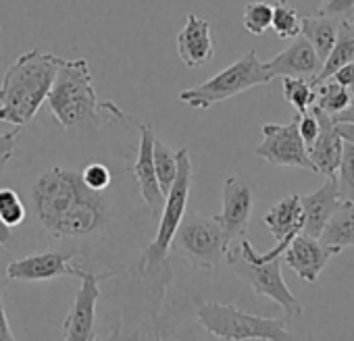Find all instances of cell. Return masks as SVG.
<instances>
[{
	"mask_svg": "<svg viewBox=\"0 0 354 341\" xmlns=\"http://www.w3.org/2000/svg\"><path fill=\"white\" fill-rule=\"evenodd\" d=\"M28 206L34 221L57 242L106 237L115 221L111 194L90 190L80 170L67 166L46 168L34 179Z\"/></svg>",
	"mask_w": 354,
	"mask_h": 341,
	"instance_id": "cell-1",
	"label": "cell"
},
{
	"mask_svg": "<svg viewBox=\"0 0 354 341\" xmlns=\"http://www.w3.org/2000/svg\"><path fill=\"white\" fill-rule=\"evenodd\" d=\"M192 177L194 168L190 160V148H180L177 150V177L171 186V190L165 196L162 211L158 215V227L152 237V242L146 246V250L140 256V273L142 277L154 287V306L160 310L167 287L171 283V242L173 235L182 223L184 213L188 211V200H190V188H192Z\"/></svg>",
	"mask_w": 354,
	"mask_h": 341,
	"instance_id": "cell-2",
	"label": "cell"
},
{
	"mask_svg": "<svg viewBox=\"0 0 354 341\" xmlns=\"http://www.w3.org/2000/svg\"><path fill=\"white\" fill-rule=\"evenodd\" d=\"M55 121L63 129L100 127L106 115L125 121L127 115L113 102H100L94 90L90 63L86 59H63L46 96Z\"/></svg>",
	"mask_w": 354,
	"mask_h": 341,
	"instance_id": "cell-3",
	"label": "cell"
},
{
	"mask_svg": "<svg viewBox=\"0 0 354 341\" xmlns=\"http://www.w3.org/2000/svg\"><path fill=\"white\" fill-rule=\"evenodd\" d=\"M61 61L63 57L38 48L19 55L0 81V121L30 125L46 102Z\"/></svg>",
	"mask_w": 354,
	"mask_h": 341,
	"instance_id": "cell-4",
	"label": "cell"
},
{
	"mask_svg": "<svg viewBox=\"0 0 354 341\" xmlns=\"http://www.w3.org/2000/svg\"><path fill=\"white\" fill-rule=\"evenodd\" d=\"M292 240H279L269 252L261 254L252 248V244L242 237L240 246L227 250L225 262L244 283L252 287L257 295L273 300L286 312V318H296L302 314L300 300L288 289L281 275V256Z\"/></svg>",
	"mask_w": 354,
	"mask_h": 341,
	"instance_id": "cell-5",
	"label": "cell"
},
{
	"mask_svg": "<svg viewBox=\"0 0 354 341\" xmlns=\"http://www.w3.org/2000/svg\"><path fill=\"white\" fill-rule=\"evenodd\" d=\"M230 248L232 240L225 235L217 215L211 217L196 211L184 213L171 242V252L180 254L196 271H215L225 262Z\"/></svg>",
	"mask_w": 354,
	"mask_h": 341,
	"instance_id": "cell-6",
	"label": "cell"
},
{
	"mask_svg": "<svg viewBox=\"0 0 354 341\" xmlns=\"http://www.w3.org/2000/svg\"><path fill=\"white\" fill-rule=\"evenodd\" d=\"M196 318L201 327L217 339H269V341H288L292 333L288 331L281 318H267L240 310L234 304L221 302H203L196 306Z\"/></svg>",
	"mask_w": 354,
	"mask_h": 341,
	"instance_id": "cell-7",
	"label": "cell"
},
{
	"mask_svg": "<svg viewBox=\"0 0 354 341\" xmlns=\"http://www.w3.org/2000/svg\"><path fill=\"white\" fill-rule=\"evenodd\" d=\"M269 81L273 79L269 77L265 63L257 57V50H248L244 57H240L236 63L219 71L215 77L207 79L201 86L180 92V100L190 108L209 110L217 102H225Z\"/></svg>",
	"mask_w": 354,
	"mask_h": 341,
	"instance_id": "cell-8",
	"label": "cell"
},
{
	"mask_svg": "<svg viewBox=\"0 0 354 341\" xmlns=\"http://www.w3.org/2000/svg\"><path fill=\"white\" fill-rule=\"evenodd\" d=\"M261 133L263 142L254 150L259 158L273 166H296L315 173V166L306 154V144L298 131V115L290 123H263Z\"/></svg>",
	"mask_w": 354,
	"mask_h": 341,
	"instance_id": "cell-9",
	"label": "cell"
},
{
	"mask_svg": "<svg viewBox=\"0 0 354 341\" xmlns=\"http://www.w3.org/2000/svg\"><path fill=\"white\" fill-rule=\"evenodd\" d=\"M117 271L92 273L80 269V289L75 293L73 306L63 322V339L71 341H94L96 339V304L102 295L100 283L115 277Z\"/></svg>",
	"mask_w": 354,
	"mask_h": 341,
	"instance_id": "cell-10",
	"label": "cell"
},
{
	"mask_svg": "<svg viewBox=\"0 0 354 341\" xmlns=\"http://www.w3.org/2000/svg\"><path fill=\"white\" fill-rule=\"evenodd\" d=\"M77 256V250H46L28 254L21 258H15L7 264L5 275L9 281L19 283H40V281H53L59 277H77L80 269L71 264V258Z\"/></svg>",
	"mask_w": 354,
	"mask_h": 341,
	"instance_id": "cell-11",
	"label": "cell"
},
{
	"mask_svg": "<svg viewBox=\"0 0 354 341\" xmlns=\"http://www.w3.org/2000/svg\"><path fill=\"white\" fill-rule=\"evenodd\" d=\"M221 215H217L219 223L225 229V235L234 240L246 237L248 223L252 217V206H254V194L246 182H242L238 175H230L223 182V192H221Z\"/></svg>",
	"mask_w": 354,
	"mask_h": 341,
	"instance_id": "cell-12",
	"label": "cell"
},
{
	"mask_svg": "<svg viewBox=\"0 0 354 341\" xmlns=\"http://www.w3.org/2000/svg\"><path fill=\"white\" fill-rule=\"evenodd\" d=\"M335 254H339V250L329 248V246L321 244L319 237H310L300 231L298 235L292 237V242L288 244L281 258L302 281L317 283L323 269Z\"/></svg>",
	"mask_w": 354,
	"mask_h": 341,
	"instance_id": "cell-13",
	"label": "cell"
},
{
	"mask_svg": "<svg viewBox=\"0 0 354 341\" xmlns=\"http://www.w3.org/2000/svg\"><path fill=\"white\" fill-rule=\"evenodd\" d=\"M140 131V142H138V156L131 164V175L133 182L140 190V198L148 206L152 219L160 215L162 204H165V194L158 188L156 173H154V162H152V142H154V131L146 123H138Z\"/></svg>",
	"mask_w": 354,
	"mask_h": 341,
	"instance_id": "cell-14",
	"label": "cell"
},
{
	"mask_svg": "<svg viewBox=\"0 0 354 341\" xmlns=\"http://www.w3.org/2000/svg\"><path fill=\"white\" fill-rule=\"evenodd\" d=\"M310 110L315 113V117L319 121V133L313 139V144L306 146V154L315 166L317 175L335 177L337 166H339V158H342L344 139L339 137V133L335 129V121L331 119V115H327L325 110H321L315 104L310 106Z\"/></svg>",
	"mask_w": 354,
	"mask_h": 341,
	"instance_id": "cell-15",
	"label": "cell"
},
{
	"mask_svg": "<svg viewBox=\"0 0 354 341\" xmlns=\"http://www.w3.org/2000/svg\"><path fill=\"white\" fill-rule=\"evenodd\" d=\"M177 55L190 69H201L215 57V44L211 38V21L190 13L182 32L177 34Z\"/></svg>",
	"mask_w": 354,
	"mask_h": 341,
	"instance_id": "cell-16",
	"label": "cell"
},
{
	"mask_svg": "<svg viewBox=\"0 0 354 341\" xmlns=\"http://www.w3.org/2000/svg\"><path fill=\"white\" fill-rule=\"evenodd\" d=\"M265 69L271 79L275 77L313 79L321 69V61L315 48L310 46V42L302 34H298L296 38H292V44L286 50H281L277 57L265 63Z\"/></svg>",
	"mask_w": 354,
	"mask_h": 341,
	"instance_id": "cell-17",
	"label": "cell"
},
{
	"mask_svg": "<svg viewBox=\"0 0 354 341\" xmlns=\"http://www.w3.org/2000/svg\"><path fill=\"white\" fill-rule=\"evenodd\" d=\"M339 194H337V184L335 177H327V182L313 194L300 196V204H302V233L310 235V237H319L325 223L329 221V217L333 215V211L339 206Z\"/></svg>",
	"mask_w": 354,
	"mask_h": 341,
	"instance_id": "cell-18",
	"label": "cell"
},
{
	"mask_svg": "<svg viewBox=\"0 0 354 341\" xmlns=\"http://www.w3.org/2000/svg\"><path fill=\"white\" fill-rule=\"evenodd\" d=\"M265 227L273 233V237L279 240H292L302 231V204L300 196H286L279 202H275L263 217Z\"/></svg>",
	"mask_w": 354,
	"mask_h": 341,
	"instance_id": "cell-19",
	"label": "cell"
},
{
	"mask_svg": "<svg viewBox=\"0 0 354 341\" xmlns=\"http://www.w3.org/2000/svg\"><path fill=\"white\" fill-rule=\"evenodd\" d=\"M354 61V17L350 19H339L337 23V36L335 42L325 59V63L321 65L319 73L310 79L313 88L325 79H329L342 65Z\"/></svg>",
	"mask_w": 354,
	"mask_h": 341,
	"instance_id": "cell-20",
	"label": "cell"
},
{
	"mask_svg": "<svg viewBox=\"0 0 354 341\" xmlns=\"http://www.w3.org/2000/svg\"><path fill=\"white\" fill-rule=\"evenodd\" d=\"M319 240L321 244L339 252L348 246H354V202H339L325 223Z\"/></svg>",
	"mask_w": 354,
	"mask_h": 341,
	"instance_id": "cell-21",
	"label": "cell"
},
{
	"mask_svg": "<svg viewBox=\"0 0 354 341\" xmlns=\"http://www.w3.org/2000/svg\"><path fill=\"white\" fill-rule=\"evenodd\" d=\"M337 19L327 17V15H317V17H302L300 23V34L310 42V46L315 48L321 65L325 63L335 36H337Z\"/></svg>",
	"mask_w": 354,
	"mask_h": 341,
	"instance_id": "cell-22",
	"label": "cell"
},
{
	"mask_svg": "<svg viewBox=\"0 0 354 341\" xmlns=\"http://www.w3.org/2000/svg\"><path fill=\"white\" fill-rule=\"evenodd\" d=\"M352 98H354V92L344 88L331 77L315 86V106H319L331 117L342 113L352 102Z\"/></svg>",
	"mask_w": 354,
	"mask_h": 341,
	"instance_id": "cell-23",
	"label": "cell"
},
{
	"mask_svg": "<svg viewBox=\"0 0 354 341\" xmlns=\"http://www.w3.org/2000/svg\"><path fill=\"white\" fill-rule=\"evenodd\" d=\"M152 162H154V173H156L158 188L167 196V192L171 190V186L177 177V152L171 150L169 146H165L158 137H154Z\"/></svg>",
	"mask_w": 354,
	"mask_h": 341,
	"instance_id": "cell-24",
	"label": "cell"
},
{
	"mask_svg": "<svg viewBox=\"0 0 354 341\" xmlns=\"http://www.w3.org/2000/svg\"><path fill=\"white\" fill-rule=\"evenodd\" d=\"M0 219L11 229L21 227L28 219V204L13 188H0Z\"/></svg>",
	"mask_w": 354,
	"mask_h": 341,
	"instance_id": "cell-25",
	"label": "cell"
},
{
	"mask_svg": "<svg viewBox=\"0 0 354 341\" xmlns=\"http://www.w3.org/2000/svg\"><path fill=\"white\" fill-rule=\"evenodd\" d=\"M283 79V98L296 108L298 115L306 113L315 104V88L310 79L304 77H281Z\"/></svg>",
	"mask_w": 354,
	"mask_h": 341,
	"instance_id": "cell-26",
	"label": "cell"
},
{
	"mask_svg": "<svg viewBox=\"0 0 354 341\" xmlns=\"http://www.w3.org/2000/svg\"><path fill=\"white\" fill-rule=\"evenodd\" d=\"M337 194L342 202H354V146L350 142H344L342 146V158L335 173Z\"/></svg>",
	"mask_w": 354,
	"mask_h": 341,
	"instance_id": "cell-27",
	"label": "cell"
},
{
	"mask_svg": "<svg viewBox=\"0 0 354 341\" xmlns=\"http://www.w3.org/2000/svg\"><path fill=\"white\" fill-rule=\"evenodd\" d=\"M271 19H273V5L271 3L254 0V3H248L244 7L242 23H244V30L252 36H263L271 28Z\"/></svg>",
	"mask_w": 354,
	"mask_h": 341,
	"instance_id": "cell-28",
	"label": "cell"
},
{
	"mask_svg": "<svg viewBox=\"0 0 354 341\" xmlns=\"http://www.w3.org/2000/svg\"><path fill=\"white\" fill-rule=\"evenodd\" d=\"M300 23H302V17L288 5L283 3H277L273 5V19H271V30L277 34V38H283V40H292L300 34Z\"/></svg>",
	"mask_w": 354,
	"mask_h": 341,
	"instance_id": "cell-29",
	"label": "cell"
},
{
	"mask_svg": "<svg viewBox=\"0 0 354 341\" xmlns=\"http://www.w3.org/2000/svg\"><path fill=\"white\" fill-rule=\"evenodd\" d=\"M80 175H82L84 184H86L90 190L109 192V190L113 188V170H111L104 162H98V160L88 162V164L80 170Z\"/></svg>",
	"mask_w": 354,
	"mask_h": 341,
	"instance_id": "cell-30",
	"label": "cell"
},
{
	"mask_svg": "<svg viewBox=\"0 0 354 341\" xmlns=\"http://www.w3.org/2000/svg\"><path fill=\"white\" fill-rule=\"evenodd\" d=\"M19 137H21V127L7 131V133H0V168H5L15 158Z\"/></svg>",
	"mask_w": 354,
	"mask_h": 341,
	"instance_id": "cell-31",
	"label": "cell"
},
{
	"mask_svg": "<svg viewBox=\"0 0 354 341\" xmlns=\"http://www.w3.org/2000/svg\"><path fill=\"white\" fill-rule=\"evenodd\" d=\"M321 15L333 17V19H350L354 17V0H325Z\"/></svg>",
	"mask_w": 354,
	"mask_h": 341,
	"instance_id": "cell-32",
	"label": "cell"
},
{
	"mask_svg": "<svg viewBox=\"0 0 354 341\" xmlns=\"http://www.w3.org/2000/svg\"><path fill=\"white\" fill-rule=\"evenodd\" d=\"M298 131H300V137H302V142L306 146H310L313 139L317 137V133H319V121H317V117H315V113L310 108L306 113L298 115Z\"/></svg>",
	"mask_w": 354,
	"mask_h": 341,
	"instance_id": "cell-33",
	"label": "cell"
},
{
	"mask_svg": "<svg viewBox=\"0 0 354 341\" xmlns=\"http://www.w3.org/2000/svg\"><path fill=\"white\" fill-rule=\"evenodd\" d=\"M279 3L292 7L300 17H317L321 15L325 0H279Z\"/></svg>",
	"mask_w": 354,
	"mask_h": 341,
	"instance_id": "cell-34",
	"label": "cell"
},
{
	"mask_svg": "<svg viewBox=\"0 0 354 341\" xmlns=\"http://www.w3.org/2000/svg\"><path fill=\"white\" fill-rule=\"evenodd\" d=\"M331 79H335L337 84H342L344 88H348V90L354 92V61L342 65V67L331 75Z\"/></svg>",
	"mask_w": 354,
	"mask_h": 341,
	"instance_id": "cell-35",
	"label": "cell"
},
{
	"mask_svg": "<svg viewBox=\"0 0 354 341\" xmlns=\"http://www.w3.org/2000/svg\"><path fill=\"white\" fill-rule=\"evenodd\" d=\"M15 335L11 331L9 324V316L5 312V304H3V287H0V341H13Z\"/></svg>",
	"mask_w": 354,
	"mask_h": 341,
	"instance_id": "cell-36",
	"label": "cell"
},
{
	"mask_svg": "<svg viewBox=\"0 0 354 341\" xmlns=\"http://www.w3.org/2000/svg\"><path fill=\"white\" fill-rule=\"evenodd\" d=\"M335 129L344 142H350L354 146V123H335Z\"/></svg>",
	"mask_w": 354,
	"mask_h": 341,
	"instance_id": "cell-37",
	"label": "cell"
},
{
	"mask_svg": "<svg viewBox=\"0 0 354 341\" xmlns=\"http://www.w3.org/2000/svg\"><path fill=\"white\" fill-rule=\"evenodd\" d=\"M13 240H15L13 229L7 227V225L3 223V219H0V246H3V248H11V246H13Z\"/></svg>",
	"mask_w": 354,
	"mask_h": 341,
	"instance_id": "cell-38",
	"label": "cell"
},
{
	"mask_svg": "<svg viewBox=\"0 0 354 341\" xmlns=\"http://www.w3.org/2000/svg\"><path fill=\"white\" fill-rule=\"evenodd\" d=\"M331 119H333L335 123H354V98H352V102H350L342 113L333 115Z\"/></svg>",
	"mask_w": 354,
	"mask_h": 341,
	"instance_id": "cell-39",
	"label": "cell"
}]
</instances>
